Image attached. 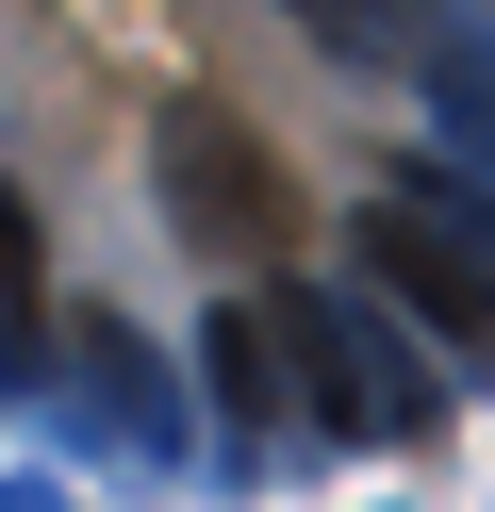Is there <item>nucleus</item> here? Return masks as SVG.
I'll use <instances>...</instances> for the list:
<instances>
[{
    "instance_id": "nucleus-1",
    "label": "nucleus",
    "mask_w": 495,
    "mask_h": 512,
    "mask_svg": "<svg viewBox=\"0 0 495 512\" xmlns=\"http://www.w3.org/2000/svg\"><path fill=\"white\" fill-rule=\"evenodd\" d=\"M363 281H380L413 331H446L462 364L495 380V265H479V248H462L429 199H380V215H363Z\"/></svg>"
},
{
    "instance_id": "nucleus-2",
    "label": "nucleus",
    "mask_w": 495,
    "mask_h": 512,
    "mask_svg": "<svg viewBox=\"0 0 495 512\" xmlns=\"http://www.w3.org/2000/svg\"><path fill=\"white\" fill-rule=\"evenodd\" d=\"M165 182H182V215L215 248H264V232H281V166L248 149L231 100H165Z\"/></svg>"
},
{
    "instance_id": "nucleus-3",
    "label": "nucleus",
    "mask_w": 495,
    "mask_h": 512,
    "mask_svg": "<svg viewBox=\"0 0 495 512\" xmlns=\"http://www.w3.org/2000/svg\"><path fill=\"white\" fill-rule=\"evenodd\" d=\"M215 397L248 413V430L281 413V364H264V314H215Z\"/></svg>"
},
{
    "instance_id": "nucleus-4",
    "label": "nucleus",
    "mask_w": 495,
    "mask_h": 512,
    "mask_svg": "<svg viewBox=\"0 0 495 512\" xmlns=\"http://www.w3.org/2000/svg\"><path fill=\"white\" fill-rule=\"evenodd\" d=\"M17 298H33V215L0 199V331H17Z\"/></svg>"
}]
</instances>
